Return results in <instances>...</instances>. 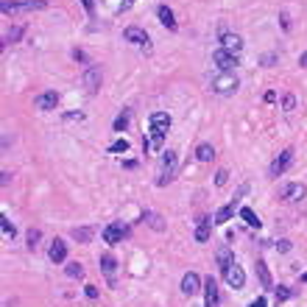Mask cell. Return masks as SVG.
Masks as SVG:
<instances>
[{
	"label": "cell",
	"instance_id": "cell-1",
	"mask_svg": "<svg viewBox=\"0 0 307 307\" xmlns=\"http://www.w3.org/2000/svg\"><path fill=\"white\" fill-rule=\"evenodd\" d=\"M168 129H170V114L168 112L151 114V140L145 143V148H151V151L162 148V140H165V134H168Z\"/></svg>",
	"mask_w": 307,
	"mask_h": 307
},
{
	"label": "cell",
	"instance_id": "cell-2",
	"mask_svg": "<svg viewBox=\"0 0 307 307\" xmlns=\"http://www.w3.org/2000/svg\"><path fill=\"white\" fill-rule=\"evenodd\" d=\"M237 87H240V81H237V76L232 70L229 73H218V76H212L210 79V90L215 92V95H235Z\"/></svg>",
	"mask_w": 307,
	"mask_h": 307
},
{
	"label": "cell",
	"instance_id": "cell-3",
	"mask_svg": "<svg viewBox=\"0 0 307 307\" xmlns=\"http://www.w3.org/2000/svg\"><path fill=\"white\" fill-rule=\"evenodd\" d=\"M176 176V151H165L159 157V179H157V187H165L170 185Z\"/></svg>",
	"mask_w": 307,
	"mask_h": 307
},
{
	"label": "cell",
	"instance_id": "cell-4",
	"mask_svg": "<svg viewBox=\"0 0 307 307\" xmlns=\"http://www.w3.org/2000/svg\"><path fill=\"white\" fill-rule=\"evenodd\" d=\"M39 9H45V0H25V3H9V0H3L0 3V12L3 14H25V12H39Z\"/></svg>",
	"mask_w": 307,
	"mask_h": 307
},
{
	"label": "cell",
	"instance_id": "cell-5",
	"mask_svg": "<svg viewBox=\"0 0 307 307\" xmlns=\"http://www.w3.org/2000/svg\"><path fill=\"white\" fill-rule=\"evenodd\" d=\"M223 279H226V285L232 290H240L243 285H246V271H243L240 265L235 263V260H232V263L226 265V268H223Z\"/></svg>",
	"mask_w": 307,
	"mask_h": 307
},
{
	"label": "cell",
	"instance_id": "cell-6",
	"mask_svg": "<svg viewBox=\"0 0 307 307\" xmlns=\"http://www.w3.org/2000/svg\"><path fill=\"white\" fill-rule=\"evenodd\" d=\"M246 193H249V185H240V190H237V196H235V199H232V201H229L226 207H221V210L215 212V218H212V221H215V223H226L229 218H232V215H235V212H237V204H240V199H243V196H246Z\"/></svg>",
	"mask_w": 307,
	"mask_h": 307
},
{
	"label": "cell",
	"instance_id": "cell-7",
	"mask_svg": "<svg viewBox=\"0 0 307 307\" xmlns=\"http://www.w3.org/2000/svg\"><path fill=\"white\" fill-rule=\"evenodd\" d=\"M307 196V187L299 185V181H290V185H282L279 187V199L288 201V204H293V201H301Z\"/></svg>",
	"mask_w": 307,
	"mask_h": 307
},
{
	"label": "cell",
	"instance_id": "cell-8",
	"mask_svg": "<svg viewBox=\"0 0 307 307\" xmlns=\"http://www.w3.org/2000/svg\"><path fill=\"white\" fill-rule=\"evenodd\" d=\"M212 62H215L218 67H221L223 73H229V70H235L237 65H240V62H237V53H229V50H215V53H212Z\"/></svg>",
	"mask_w": 307,
	"mask_h": 307
},
{
	"label": "cell",
	"instance_id": "cell-9",
	"mask_svg": "<svg viewBox=\"0 0 307 307\" xmlns=\"http://www.w3.org/2000/svg\"><path fill=\"white\" fill-rule=\"evenodd\" d=\"M221 304V290H218V282L212 277L204 279V307H218Z\"/></svg>",
	"mask_w": 307,
	"mask_h": 307
},
{
	"label": "cell",
	"instance_id": "cell-10",
	"mask_svg": "<svg viewBox=\"0 0 307 307\" xmlns=\"http://www.w3.org/2000/svg\"><path fill=\"white\" fill-rule=\"evenodd\" d=\"M123 39L132 45H140V48H148V34H145L140 25H129L126 31H123Z\"/></svg>",
	"mask_w": 307,
	"mask_h": 307
},
{
	"label": "cell",
	"instance_id": "cell-11",
	"mask_svg": "<svg viewBox=\"0 0 307 307\" xmlns=\"http://www.w3.org/2000/svg\"><path fill=\"white\" fill-rule=\"evenodd\" d=\"M201 288H204V285H201V279H199L196 271H187L185 277H181V293L185 296H196Z\"/></svg>",
	"mask_w": 307,
	"mask_h": 307
},
{
	"label": "cell",
	"instance_id": "cell-12",
	"mask_svg": "<svg viewBox=\"0 0 307 307\" xmlns=\"http://www.w3.org/2000/svg\"><path fill=\"white\" fill-rule=\"evenodd\" d=\"M290 162H293V148H285L282 154L274 159V165H271V176H282L285 170L290 168Z\"/></svg>",
	"mask_w": 307,
	"mask_h": 307
},
{
	"label": "cell",
	"instance_id": "cell-13",
	"mask_svg": "<svg viewBox=\"0 0 307 307\" xmlns=\"http://www.w3.org/2000/svg\"><path fill=\"white\" fill-rule=\"evenodd\" d=\"M129 235V229L123 226V223H109L106 229H103V240L109 243V246H114V243H120V237Z\"/></svg>",
	"mask_w": 307,
	"mask_h": 307
},
{
	"label": "cell",
	"instance_id": "cell-14",
	"mask_svg": "<svg viewBox=\"0 0 307 307\" xmlns=\"http://www.w3.org/2000/svg\"><path fill=\"white\" fill-rule=\"evenodd\" d=\"M221 45H223V50H229V53H240L243 50V39L237 34H232V31H223L221 34Z\"/></svg>",
	"mask_w": 307,
	"mask_h": 307
},
{
	"label": "cell",
	"instance_id": "cell-15",
	"mask_svg": "<svg viewBox=\"0 0 307 307\" xmlns=\"http://www.w3.org/2000/svg\"><path fill=\"white\" fill-rule=\"evenodd\" d=\"M34 106H36V109H42V112H50V109L59 106V95H56L53 90H50V92H42V95H36Z\"/></svg>",
	"mask_w": 307,
	"mask_h": 307
},
{
	"label": "cell",
	"instance_id": "cell-16",
	"mask_svg": "<svg viewBox=\"0 0 307 307\" xmlns=\"http://www.w3.org/2000/svg\"><path fill=\"white\" fill-rule=\"evenodd\" d=\"M48 257L53 260V263H65V260H67V243L62 240V237H56V240L50 243V249H48Z\"/></svg>",
	"mask_w": 307,
	"mask_h": 307
},
{
	"label": "cell",
	"instance_id": "cell-17",
	"mask_svg": "<svg viewBox=\"0 0 307 307\" xmlns=\"http://www.w3.org/2000/svg\"><path fill=\"white\" fill-rule=\"evenodd\" d=\"M84 87L90 92H98V87H101V70L98 67H87V73H84Z\"/></svg>",
	"mask_w": 307,
	"mask_h": 307
},
{
	"label": "cell",
	"instance_id": "cell-18",
	"mask_svg": "<svg viewBox=\"0 0 307 307\" xmlns=\"http://www.w3.org/2000/svg\"><path fill=\"white\" fill-rule=\"evenodd\" d=\"M257 277H260V282H263V288L265 290H274V282H271V274H268V265L263 263V260H257Z\"/></svg>",
	"mask_w": 307,
	"mask_h": 307
},
{
	"label": "cell",
	"instance_id": "cell-19",
	"mask_svg": "<svg viewBox=\"0 0 307 307\" xmlns=\"http://www.w3.org/2000/svg\"><path fill=\"white\" fill-rule=\"evenodd\" d=\"M101 268H103V274H106L109 285H114V268H117V263H114L112 254H103L101 257Z\"/></svg>",
	"mask_w": 307,
	"mask_h": 307
},
{
	"label": "cell",
	"instance_id": "cell-20",
	"mask_svg": "<svg viewBox=\"0 0 307 307\" xmlns=\"http://www.w3.org/2000/svg\"><path fill=\"white\" fill-rule=\"evenodd\" d=\"M157 17H159V23H162L165 28L176 31V20H173V12H170L168 6H157Z\"/></svg>",
	"mask_w": 307,
	"mask_h": 307
},
{
	"label": "cell",
	"instance_id": "cell-21",
	"mask_svg": "<svg viewBox=\"0 0 307 307\" xmlns=\"http://www.w3.org/2000/svg\"><path fill=\"white\" fill-rule=\"evenodd\" d=\"M143 221L148 223V226L154 229V232H165V221H162V218L157 215V212H151V210H145V212H143Z\"/></svg>",
	"mask_w": 307,
	"mask_h": 307
},
{
	"label": "cell",
	"instance_id": "cell-22",
	"mask_svg": "<svg viewBox=\"0 0 307 307\" xmlns=\"http://www.w3.org/2000/svg\"><path fill=\"white\" fill-rule=\"evenodd\" d=\"M196 240H199V243L210 240V218H199V226H196Z\"/></svg>",
	"mask_w": 307,
	"mask_h": 307
},
{
	"label": "cell",
	"instance_id": "cell-23",
	"mask_svg": "<svg viewBox=\"0 0 307 307\" xmlns=\"http://www.w3.org/2000/svg\"><path fill=\"white\" fill-rule=\"evenodd\" d=\"M92 235H95V229H92V226H76V229H73V237H76V243H90Z\"/></svg>",
	"mask_w": 307,
	"mask_h": 307
},
{
	"label": "cell",
	"instance_id": "cell-24",
	"mask_svg": "<svg viewBox=\"0 0 307 307\" xmlns=\"http://www.w3.org/2000/svg\"><path fill=\"white\" fill-rule=\"evenodd\" d=\"M215 260H218V265H221V271L226 268L229 263H232V249L223 243V246H218V252H215Z\"/></svg>",
	"mask_w": 307,
	"mask_h": 307
},
{
	"label": "cell",
	"instance_id": "cell-25",
	"mask_svg": "<svg viewBox=\"0 0 307 307\" xmlns=\"http://www.w3.org/2000/svg\"><path fill=\"white\" fill-rule=\"evenodd\" d=\"M212 157H215V148H212L210 143H201L199 148H196V159H199V162H210Z\"/></svg>",
	"mask_w": 307,
	"mask_h": 307
},
{
	"label": "cell",
	"instance_id": "cell-26",
	"mask_svg": "<svg viewBox=\"0 0 307 307\" xmlns=\"http://www.w3.org/2000/svg\"><path fill=\"white\" fill-rule=\"evenodd\" d=\"M25 34V28L23 25H14V28H9L6 31V36H3V45H14V42H20V36Z\"/></svg>",
	"mask_w": 307,
	"mask_h": 307
},
{
	"label": "cell",
	"instance_id": "cell-27",
	"mask_svg": "<svg viewBox=\"0 0 307 307\" xmlns=\"http://www.w3.org/2000/svg\"><path fill=\"white\" fill-rule=\"evenodd\" d=\"M0 229H3V237H6V240H12V237L17 235V229H14V223L9 221L6 215H0Z\"/></svg>",
	"mask_w": 307,
	"mask_h": 307
},
{
	"label": "cell",
	"instance_id": "cell-28",
	"mask_svg": "<svg viewBox=\"0 0 307 307\" xmlns=\"http://www.w3.org/2000/svg\"><path fill=\"white\" fill-rule=\"evenodd\" d=\"M240 218L249 223V226H254V229L260 226V218H257V212H254V210H249V207H240Z\"/></svg>",
	"mask_w": 307,
	"mask_h": 307
},
{
	"label": "cell",
	"instance_id": "cell-29",
	"mask_svg": "<svg viewBox=\"0 0 307 307\" xmlns=\"http://www.w3.org/2000/svg\"><path fill=\"white\" fill-rule=\"evenodd\" d=\"M274 296H277V301H288V299H293V296H296V290L285 288V285H277V288H274Z\"/></svg>",
	"mask_w": 307,
	"mask_h": 307
},
{
	"label": "cell",
	"instance_id": "cell-30",
	"mask_svg": "<svg viewBox=\"0 0 307 307\" xmlns=\"http://www.w3.org/2000/svg\"><path fill=\"white\" fill-rule=\"evenodd\" d=\"M129 117H132V109H123V114L114 117V132H123L129 126Z\"/></svg>",
	"mask_w": 307,
	"mask_h": 307
},
{
	"label": "cell",
	"instance_id": "cell-31",
	"mask_svg": "<svg viewBox=\"0 0 307 307\" xmlns=\"http://www.w3.org/2000/svg\"><path fill=\"white\" fill-rule=\"evenodd\" d=\"M129 151V143L126 140H114L112 145H109V154H126Z\"/></svg>",
	"mask_w": 307,
	"mask_h": 307
},
{
	"label": "cell",
	"instance_id": "cell-32",
	"mask_svg": "<svg viewBox=\"0 0 307 307\" xmlns=\"http://www.w3.org/2000/svg\"><path fill=\"white\" fill-rule=\"evenodd\" d=\"M65 271H67V277H76V279H79V277H84V268H81L79 263H70V265L65 268Z\"/></svg>",
	"mask_w": 307,
	"mask_h": 307
},
{
	"label": "cell",
	"instance_id": "cell-33",
	"mask_svg": "<svg viewBox=\"0 0 307 307\" xmlns=\"http://www.w3.org/2000/svg\"><path fill=\"white\" fill-rule=\"evenodd\" d=\"M282 109H285V112H293V109H296V98L293 95H285L282 98Z\"/></svg>",
	"mask_w": 307,
	"mask_h": 307
},
{
	"label": "cell",
	"instance_id": "cell-34",
	"mask_svg": "<svg viewBox=\"0 0 307 307\" xmlns=\"http://www.w3.org/2000/svg\"><path fill=\"white\" fill-rule=\"evenodd\" d=\"M36 240H39V229H31V232H28V249H31V252L36 249Z\"/></svg>",
	"mask_w": 307,
	"mask_h": 307
},
{
	"label": "cell",
	"instance_id": "cell-35",
	"mask_svg": "<svg viewBox=\"0 0 307 307\" xmlns=\"http://www.w3.org/2000/svg\"><path fill=\"white\" fill-rule=\"evenodd\" d=\"M226 181H229V173H226V170H218V173H215V185L218 187H226Z\"/></svg>",
	"mask_w": 307,
	"mask_h": 307
},
{
	"label": "cell",
	"instance_id": "cell-36",
	"mask_svg": "<svg viewBox=\"0 0 307 307\" xmlns=\"http://www.w3.org/2000/svg\"><path fill=\"white\" fill-rule=\"evenodd\" d=\"M81 6H84L87 14H95V0H81Z\"/></svg>",
	"mask_w": 307,
	"mask_h": 307
},
{
	"label": "cell",
	"instance_id": "cell-37",
	"mask_svg": "<svg viewBox=\"0 0 307 307\" xmlns=\"http://www.w3.org/2000/svg\"><path fill=\"white\" fill-rule=\"evenodd\" d=\"M260 62H263L265 67H274V62H277V56H274V53H265V56H263V59H260Z\"/></svg>",
	"mask_w": 307,
	"mask_h": 307
},
{
	"label": "cell",
	"instance_id": "cell-38",
	"mask_svg": "<svg viewBox=\"0 0 307 307\" xmlns=\"http://www.w3.org/2000/svg\"><path fill=\"white\" fill-rule=\"evenodd\" d=\"M249 307H268V299H265V296H257V299H254Z\"/></svg>",
	"mask_w": 307,
	"mask_h": 307
},
{
	"label": "cell",
	"instance_id": "cell-39",
	"mask_svg": "<svg viewBox=\"0 0 307 307\" xmlns=\"http://www.w3.org/2000/svg\"><path fill=\"white\" fill-rule=\"evenodd\" d=\"M9 181H12V173H9V170H3V173H0V185L6 187V185H9Z\"/></svg>",
	"mask_w": 307,
	"mask_h": 307
},
{
	"label": "cell",
	"instance_id": "cell-40",
	"mask_svg": "<svg viewBox=\"0 0 307 307\" xmlns=\"http://www.w3.org/2000/svg\"><path fill=\"white\" fill-rule=\"evenodd\" d=\"M81 117H84L81 112H70V114H65V120H81Z\"/></svg>",
	"mask_w": 307,
	"mask_h": 307
},
{
	"label": "cell",
	"instance_id": "cell-41",
	"mask_svg": "<svg viewBox=\"0 0 307 307\" xmlns=\"http://www.w3.org/2000/svg\"><path fill=\"white\" fill-rule=\"evenodd\" d=\"M277 249H279V252H290V240H279Z\"/></svg>",
	"mask_w": 307,
	"mask_h": 307
},
{
	"label": "cell",
	"instance_id": "cell-42",
	"mask_svg": "<svg viewBox=\"0 0 307 307\" xmlns=\"http://www.w3.org/2000/svg\"><path fill=\"white\" fill-rule=\"evenodd\" d=\"M84 293L90 296V299H95V296H98V288H92V285H87V288H84Z\"/></svg>",
	"mask_w": 307,
	"mask_h": 307
},
{
	"label": "cell",
	"instance_id": "cell-43",
	"mask_svg": "<svg viewBox=\"0 0 307 307\" xmlns=\"http://www.w3.org/2000/svg\"><path fill=\"white\" fill-rule=\"evenodd\" d=\"M73 59H79V62H87V56H84V50H73Z\"/></svg>",
	"mask_w": 307,
	"mask_h": 307
},
{
	"label": "cell",
	"instance_id": "cell-44",
	"mask_svg": "<svg viewBox=\"0 0 307 307\" xmlns=\"http://www.w3.org/2000/svg\"><path fill=\"white\" fill-rule=\"evenodd\" d=\"M282 28H285V31L290 28V20H288V14H285V12H282Z\"/></svg>",
	"mask_w": 307,
	"mask_h": 307
},
{
	"label": "cell",
	"instance_id": "cell-45",
	"mask_svg": "<svg viewBox=\"0 0 307 307\" xmlns=\"http://www.w3.org/2000/svg\"><path fill=\"white\" fill-rule=\"evenodd\" d=\"M299 65H301V67H307V53H301V59H299Z\"/></svg>",
	"mask_w": 307,
	"mask_h": 307
},
{
	"label": "cell",
	"instance_id": "cell-46",
	"mask_svg": "<svg viewBox=\"0 0 307 307\" xmlns=\"http://www.w3.org/2000/svg\"><path fill=\"white\" fill-rule=\"evenodd\" d=\"M301 282H307V271H304V274H301Z\"/></svg>",
	"mask_w": 307,
	"mask_h": 307
},
{
	"label": "cell",
	"instance_id": "cell-47",
	"mask_svg": "<svg viewBox=\"0 0 307 307\" xmlns=\"http://www.w3.org/2000/svg\"><path fill=\"white\" fill-rule=\"evenodd\" d=\"M129 3H132V0H129Z\"/></svg>",
	"mask_w": 307,
	"mask_h": 307
}]
</instances>
